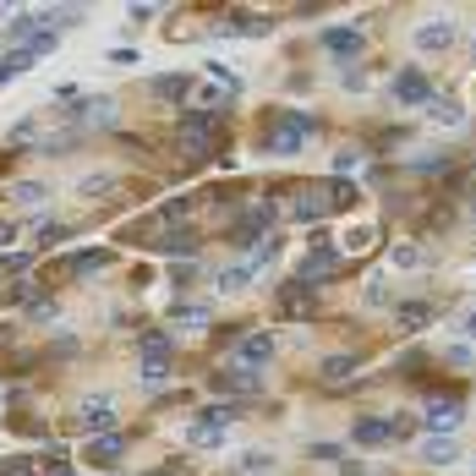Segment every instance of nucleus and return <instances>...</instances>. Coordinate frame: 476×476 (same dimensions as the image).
<instances>
[{"label":"nucleus","mask_w":476,"mask_h":476,"mask_svg":"<svg viewBox=\"0 0 476 476\" xmlns=\"http://www.w3.org/2000/svg\"><path fill=\"white\" fill-rule=\"evenodd\" d=\"M471 471H476V465H471Z\"/></svg>","instance_id":"46"},{"label":"nucleus","mask_w":476,"mask_h":476,"mask_svg":"<svg viewBox=\"0 0 476 476\" xmlns=\"http://www.w3.org/2000/svg\"><path fill=\"white\" fill-rule=\"evenodd\" d=\"M328 209H334L328 186H301V192H296V202H291V220H296V225H318Z\"/></svg>","instance_id":"7"},{"label":"nucleus","mask_w":476,"mask_h":476,"mask_svg":"<svg viewBox=\"0 0 476 476\" xmlns=\"http://www.w3.org/2000/svg\"><path fill=\"white\" fill-rule=\"evenodd\" d=\"M77 422H83L94 438H99V433H115V400H110V394H94V400H83Z\"/></svg>","instance_id":"8"},{"label":"nucleus","mask_w":476,"mask_h":476,"mask_svg":"<svg viewBox=\"0 0 476 476\" xmlns=\"http://www.w3.org/2000/svg\"><path fill=\"white\" fill-rule=\"evenodd\" d=\"M209 285H214L220 296H236V291H247V285H252V268H247V263H236V268H220V274H209Z\"/></svg>","instance_id":"17"},{"label":"nucleus","mask_w":476,"mask_h":476,"mask_svg":"<svg viewBox=\"0 0 476 476\" xmlns=\"http://www.w3.org/2000/svg\"><path fill=\"white\" fill-rule=\"evenodd\" d=\"M422 460H427V465H454V460H460V444L444 438V433H433V438L422 444Z\"/></svg>","instance_id":"19"},{"label":"nucleus","mask_w":476,"mask_h":476,"mask_svg":"<svg viewBox=\"0 0 476 476\" xmlns=\"http://www.w3.org/2000/svg\"><path fill=\"white\" fill-rule=\"evenodd\" d=\"M427 115H433L438 126H460V121H465V110H460V104H449V99H433V104H427Z\"/></svg>","instance_id":"27"},{"label":"nucleus","mask_w":476,"mask_h":476,"mask_svg":"<svg viewBox=\"0 0 476 476\" xmlns=\"http://www.w3.org/2000/svg\"><path fill=\"white\" fill-rule=\"evenodd\" d=\"M12 197H17V202H44V197H49V181H17Z\"/></svg>","instance_id":"31"},{"label":"nucleus","mask_w":476,"mask_h":476,"mask_svg":"<svg viewBox=\"0 0 476 476\" xmlns=\"http://www.w3.org/2000/svg\"><path fill=\"white\" fill-rule=\"evenodd\" d=\"M115 121V99H88V104H77V126H110Z\"/></svg>","instance_id":"18"},{"label":"nucleus","mask_w":476,"mask_h":476,"mask_svg":"<svg viewBox=\"0 0 476 476\" xmlns=\"http://www.w3.org/2000/svg\"><path fill=\"white\" fill-rule=\"evenodd\" d=\"M175 148H181V159H209L214 154V121L209 115H186L181 126H175Z\"/></svg>","instance_id":"3"},{"label":"nucleus","mask_w":476,"mask_h":476,"mask_svg":"<svg viewBox=\"0 0 476 476\" xmlns=\"http://www.w3.org/2000/svg\"><path fill=\"white\" fill-rule=\"evenodd\" d=\"M274 257H280V241H274V236H263V241L252 247V257H247V268H252V274H257V268H263V263H274Z\"/></svg>","instance_id":"26"},{"label":"nucleus","mask_w":476,"mask_h":476,"mask_svg":"<svg viewBox=\"0 0 476 476\" xmlns=\"http://www.w3.org/2000/svg\"><path fill=\"white\" fill-rule=\"evenodd\" d=\"M66 241V225L60 220H39V247H60Z\"/></svg>","instance_id":"34"},{"label":"nucleus","mask_w":476,"mask_h":476,"mask_svg":"<svg viewBox=\"0 0 476 476\" xmlns=\"http://www.w3.org/2000/svg\"><path fill=\"white\" fill-rule=\"evenodd\" d=\"M268 465H274L268 454H247V460H241V471H268Z\"/></svg>","instance_id":"41"},{"label":"nucleus","mask_w":476,"mask_h":476,"mask_svg":"<svg viewBox=\"0 0 476 476\" xmlns=\"http://www.w3.org/2000/svg\"><path fill=\"white\" fill-rule=\"evenodd\" d=\"M433 318H438L433 301H400V307H394V328H400V334H422Z\"/></svg>","instance_id":"12"},{"label":"nucleus","mask_w":476,"mask_h":476,"mask_svg":"<svg viewBox=\"0 0 476 476\" xmlns=\"http://www.w3.org/2000/svg\"><path fill=\"white\" fill-rule=\"evenodd\" d=\"M449 367H471V346H454L449 351Z\"/></svg>","instance_id":"42"},{"label":"nucleus","mask_w":476,"mask_h":476,"mask_svg":"<svg viewBox=\"0 0 476 476\" xmlns=\"http://www.w3.org/2000/svg\"><path fill=\"white\" fill-rule=\"evenodd\" d=\"M28 318H33V323H55V318H60V307H55L49 296H33V301H28Z\"/></svg>","instance_id":"32"},{"label":"nucleus","mask_w":476,"mask_h":476,"mask_svg":"<svg viewBox=\"0 0 476 476\" xmlns=\"http://www.w3.org/2000/svg\"><path fill=\"white\" fill-rule=\"evenodd\" d=\"M373 241H378V230H351V236H346V252H367Z\"/></svg>","instance_id":"37"},{"label":"nucleus","mask_w":476,"mask_h":476,"mask_svg":"<svg viewBox=\"0 0 476 476\" xmlns=\"http://www.w3.org/2000/svg\"><path fill=\"white\" fill-rule=\"evenodd\" d=\"M280 312H285V318H312V312H318V296H312L301 280H291V285H280Z\"/></svg>","instance_id":"13"},{"label":"nucleus","mask_w":476,"mask_h":476,"mask_svg":"<svg viewBox=\"0 0 476 476\" xmlns=\"http://www.w3.org/2000/svg\"><path fill=\"white\" fill-rule=\"evenodd\" d=\"M460 328H465V339H476V307H471V312L460 318Z\"/></svg>","instance_id":"43"},{"label":"nucleus","mask_w":476,"mask_h":476,"mask_svg":"<svg viewBox=\"0 0 476 476\" xmlns=\"http://www.w3.org/2000/svg\"><path fill=\"white\" fill-rule=\"evenodd\" d=\"M422 422L433 427V433H444V438H454V427L465 422V411L454 400H427V411H422Z\"/></svg>","instance_id":"10"},{"label":"nucleus","mask_w":476,"mask_h":476,"mask_svg":"<svg viewBox=\"0 0 476 476\" xmlns=\"http://www.w3.org/2000/svg\"><path fill=\"white\" fill-rule=\"evenodd\" d=\"M307 138H312V115H301V110H274V115H268L263 148H268V154H301Z\"/></svg>","instance_id":"1"},{"label":"nucleus","mask_w":476,"mask_h":476,"mask_svg":"<svg viewBox=\"0 0 476 476\" xmlns=\"http://www.w3.org/2000/svg\"><path fill=\"white\" fill-rule=\"evenodd\" d=\"M88 460H94V465H115V460H121V438H115V433L88 438Z\"/></svg>","instance_id":"23"},{"label":"nucleus","mask_w":476,"mask_h":476,"mask_svg":"<svg viewBox=\"0 0 476 476\" xmlns=\"http://www.w3.org/2000/svg\"><path fill=\"white\" fill-rule=\"evenodd\" d=\"M77 192H83V197H104V192H115V175H110V170H94V175H83Z\"/></svg>","instance_id":"28"},{"label":"nucleus","mask_w":476,"mask_h":476,"mask_svg":"<svg viewBox=\"0 0 476 476\" xmlns=\"http://www.w3.org/2000/svg\"><path fill=\"white\" fill-rule=\"evenodd\" d=\"M0 274H6V280L28 274V252H12V257H0Z\"/></svg>","instance_id":"36"},{"label":"nucleus","mask_w":476,"mask_h":476,"mask_svg":"<svg viewBox=\"0 0 476 476\" xmlns=\"http://www.w3.org/2000/svg\"><path fill=\"white\" fill-rule=\"evenodd\" d=\"M367 301H373V307H383V301H389V280H383V274H378V280H367Z\"/></svg>","instance_id":"38"},{"label":"nucleus","mask_w":476,"mask_h":476,"mask_svg":"<svg viewBox=\"0 0 476 476\" xmlns=\"http://www.w3.org/2000/svg\"><path fill=\"white\" fill-rule=\"evenodd\" d=\"M12 236H17V225H6V220H0V247H6Z\"/></svg>","instance_id":"44"},{"label":"nucleus","mask_w":476,"mask_h":476,"mask_svg":"<svg viewBox=\"0 0 476 476\" xmlns=\"http://www.w3.org/2000/svg\"><path fill=\"white\" fill-rule=\"evenodd\" d=\"M44 476H83V471H72L60 454H49V460H44Z\"/></svg>","instance_id":"39"},{"label":"nucleus","mask_w":476,"mask_h":476,"mask_svg":"<svg viewBox=\"0 0 476 476\" xmlns=\"http://www.w3.org/2000/svg\"><path fill=\"white\" fill-rule=\"evenodd\" d=\"M274 351H280V339H274V334H247L241 346H236V367H247V373H263L268 362H274Z\"/></svg>","instance_id":"6"},{"label":"nucleus","mask_w":476,"mask_h":476,"mask_svg":"<svg viewBox=\"0 0 476 476\" xmlns=\"http://www.w3.org/2000/svg\"><path fill=\"white\" fill-rule=\"evenodd\" d=\"M186 88H192L186 77H154V94H159V99H170V104H175V99H186Z\"/></svg>","instance_id":"30"},{"label":"nucleus","mask_w":476,"mask_h":476,"mask_svg":"<svg viewBox=\"0 0 476 476\" xmlns=\"http://www.w3.org/2000/svg\"><path fill=\"white\" fill-rule=\"evenodd\" d=\"M389 268H394V274H422V268H427L422 241H394L389 247Z\"/></svg>","instance_id":"14"},{"label":"nucleus","mask_w":476,"mask_h":476,"mask_svg":"<svg viewBox=\"0 0 476 476\" xmlns=\"http://www.w3.org/2000/svg\"><path fill=\"white\" fill-rule=\"evenodd\" d=\"M351 444H362V449H389V444H394V422H383V417H362V422L351 427Z\"/></svg>","instance_id":"11"},{"label":"nucleus","mask_w":476,"mask_h":476,"mask_svg":"<svg viewBox=\"0 0 476 476\" xmlns=\"http://www.w3.org/2000/svg\"><path fill=\"white\" fill-rule=\"evenodd\" d=\"M339 274V252L328 247V241H312V252L301 257V268H296V280L312 291V285H323V280H334Z\"/></svg>","instance_id":"4"},{"label":"nucleus","mask_w":476,"mask_h":476,"mask_svg":"<svg viewBox=\"0 0 476 476\" xmlns=\"http://www.w3.org/2000/svg\"><path fill=\"white\" fill-rule=\"evenodd\" d=\"M197 104L214 110V104H230V94H220V83H202V88H197Z\"/></svg>","instance_id":"35"},{"label":"nucleus","mask_w":476,"mask_h":476,"mask_svg":"<svg viewBox=\"0 0 476 476\" xmlns=\"http://www.w3.org/2000/svg\"><path fill=\"white\" fill-rule=\"evenodd\" d=\"M214 383H220V389H236V394H257V389H263V378H257V373H247V367H225Z\"/></svg>","instance_id":"22"},{"label":"nucleus","mask_w":476,"mask_h":476,"mask_svg":"<svg viewBox=\"0 0 476 476\" xmlns=\"http://www.w3.org/2000/svg\"><path fill=\"white\" fill-rule=\"evenodd\" d=\"M356 165H362L356 148H339V154H334V170H356Z\"/></svg>","instance_id":"40"},{"label":"nucleus","mask_w":476,"mask_h":476,"mask_svg":"<svg viewBox=\"0 0 476 476\" xmlns=\"http://www.w3.org/2000/svg\"><path fill=\"white\" fill-rule=\"evenodd\" d=\"M280 220V202H257V209H247V220H241V241H263V230Z\"/></svg>","instance_id":"15"},{"label":"nucleus","mask_w":476,"mask_h":476,"mask_svg":"<svg viewBox=\"0 0 476 476\" xmlns=\"http://www.w3.org/2000/svg\"><path fill=\"white\" fill-rule=\"evenodd\" d=\"M230 422H236V405H209V411H197V422L186 427V444L192 449H220Z\"/></svg>","instance_id":"2"},{"label":"nucleus","mask_w":476,"mask_h":476,"mask_svg":"<svg viewBox=\"0 0 476 476\" xmlns=\"http://www.w3.org/2000/svg\"><path fill=\"white\" fill-rule=\"evenodd\" d=\"M356 367H362V356H351V351H334V356H323V362H318V373H323L328 383H339V378H351Z\"/></svg>","instance_id":"20"},{"label":"nucleus","mask_w":476,"mask_h":476,"mask_svg":"<svg viewBox=\"0 0 476 476\" xmlns=\"http://www.w3.org/2000/svg\"><path fill=\"white\" fill-rule=\"evenodd\" d=\"M471 220H476V202H471Z\"/></svg>","instance_id":"45"},{"label":"nucleus","mask_w":476,"mask_h":476,"mask_svg":"<svg viewBox=\"0 0 476 476\" xmlns=\"http://www.w3.org/2000/svg\"><path fill=\"white\" fill-rule=\"evenodd\" d=\"M170 323H175L181 334H202V328H209V307L186 301V307H175V312H170Z\"/></svg>","instance_id":"21"},{"label":"nucleus","mask_w":476,"mask_h":476,"mask_svg":"<svg viewBox=\"0 0 476 476\" xmlns=\"http://www.w3.org/2000/svg\"><path fill=\"white\" fill-rule=\"evenodd\" d=\"M394 99H400V104H411V110L433 104V83H427L422 66H405V72H394Z\"/></svg>","instance_id":"5"},{"label":"nucleus","mask_w":476,"mask_h":476,"mask_svg":"<svg viewBox=\"0 0 476 476\" xmlns=\"http://www.w3.org/2000/svg\"><path fill=\"white\" fill-rule=\"evenodd\" d=\"M28 66H33V60H28L22 49H12V55H0V83H12V77H22Z\"/></svg>","instance_id":"29"},{"label":"nucleus","mask_w":476,"mask_h":476,"mask_svg":"<svg viewBox=\"0 0 476 476\" xmlns=\"http://www.w3.org/2000/svg\"><path fill=\"white\" fill-rule=\"evenodd\" d=\"M104 263H110V252H104V247H94V252H77V257H66V274H99Z\"/></svg>","instance_id":"24"},{"label":"nucleus","mask_w":476,"mask_h":476,"mask_svg":"<svg viewBox=\"0 0 476 476\" xmlns=\"http://www.w3.org/2000/svg\"><path fill=\"white\" fill-rule=\"evenodd\" d=\"M138 351H143V356H170V334H165V328H143V334H138Z\"/></svg>","instance_id":"25"},{"label":"nucleus","mask_w":476,"mask_h":476,"mask_svg":"<svg viewBox=\"0 0 476 476\" xmlns=\"http://www.w3.org/2000/svg\"><path fill=\"white\" fill-rule=\"evenodd\" d=\"M170 378V356H143V383H165Z\"/></svg>","instance_id":"33"},{"label":"nucleus","mask_w":476,"mask_h":476,"mask_svg":"<svg viewBox=\"0 0 476 476\" xmlns=\"http://www.w3.org/2000/svg\"><path fill=\"white\" fill-rule=\"evenodd\" d=\"M323 49H328L334 60H356V55H362V33H356V28H328V33H323Z\"/></svg>","instance_id":"16"},{"label":"nucleus","mask_w":476,"mask_h":476,"mask_svg":"<svg viewBox=\"0 0 476 476\" xmlns=\"http://www.w3.org/2000/svg\"><path fill=\"white\" fill-rule=\"evenodd\" d=\"M411 44H417L422 55H444V49L454 44V22H444V17H433V22H422V28L411 33Z\"/></svg>","instance_id":"9"}]
</instances>
